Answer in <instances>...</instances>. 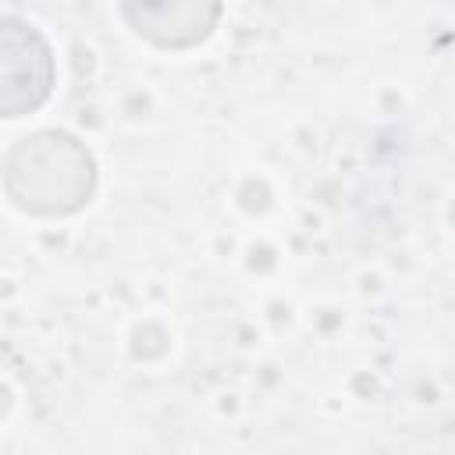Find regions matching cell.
Listing matches in <instances>:
<instances>
[{"instance_id":"2","label":"cell","mask_w":455,"mask_h":455,"mask_svg":"<svg viewBox=\"0 0 455 455\" xmlns=\"http://www.w3.org/2000/svg\"><path fill=\"white\" fill-rule=\"evenodd\" d=\"M53 89V53L36 25L0 18V117H21L46 103Z\"/></svg>"},{"instance_id":"1","label":"cell","mask_w":455,"mask_h":455,"mask_svg":"<svg viewBox=\"0 0 455 455\" xmlns=\"http://www.w3.org/2000/svg\"><path fill=\"white\" fill-rule=\"evenodd\" d=\"M92 156L64 132H36L4 160L7 196L32 213H71L92 196Z\"/></svg>"}]
</instances>
